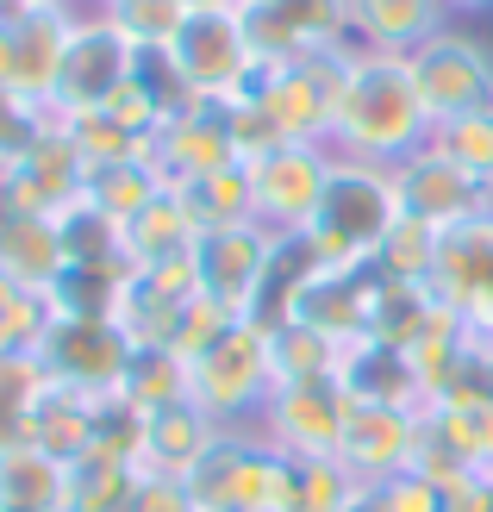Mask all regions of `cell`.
<instances>
[{
  "mask_svg": "<svg viewBox=\"0 0 493 512\" xmlns=\"http://www.w3.org/2000/svg\"><path fill=\"white\" fill-rule=\"evenodd\" d=\"M337 157H362V163H387L431 144V113L419 100L406 57L387 50H350L344 82H337V113H331V138Z\"/></svg>",
  "mask_w": 493,
  "mask_h": 512,
  "instance_id": "cell-1",
  "label": "cell"
},
{
  "mask_svg": "<svg viewBox=\"0 0 493 512\" xmlns=\"http://www.w3.org/2000/svg\"><path fill=\"white\" fill-rule=\"evenodd\" d=\"M400 225V200H394V175L387 163H362V157H331L325 175V194L313 219H306V250L319 263L337 269H356V263H375L381 238Z\"/></svg>",
  "mask_w": 493,
  "mask_h": 512,
  "instance_id": "cell-2",
  "label": "cell"
},
{
  "mask_svg": "<svg viewBox=\"0 0 493 512\" xmlns=\"http://www.w3.org/2000/svg\"><path fill=\"white\" fill-rule=\"evenodd\" d=\"M269 394H275L269 331L250 325V319H238L213 350H200L194 363H188V400L213 425H225V431H256Z\"/></svg>",
  "mask_w": 493,
  "mask_h": 512,
  "instance_id": "cell-3",
  "label": "cell"
},
{
  "mask_svg": "<svg viewBox=\"0 0 493 512\" xmlns=\"http://www.w3.org/2000/svg\"><path fill=\"white\" fill-rule=\"evenodd\" d=\"M350 50L356 44H331V50H313V57H294V63H256L250 82H244V94L263 100L288 144H325L331 138V113H337V82H344Z\"/></svg>",
  "mask_w": 493,
  "mask_h": 512,
  "instance_id": "cell-4",
  "label": "cell"
},
{
  "mask_svg": "<svg viewBox=\"0 0 493 512\" xmlns=\"http://www.w3.org/2000/svg\"><path fill=\"white\" fill-rule=\"evenodd\" d=\"M200 512H288V456L256 431H219V444L188 475Z\"/></svg>",
  "mask_w": 493,
  "mask_h": 512,
  "instance_id": "cell-5",
  "label": "cell"
},
{
  "mask_svg": "<svg viewBox=\"0 0 493 512\" xmlns=\"http://www.w3.org/2000/svg\"><path fill=\"white\" fill-rule=\"evenodd\" d=\"M69 19H75L69 25V50H63V69H57V94H50V113L57 119L113 107L125 94V82H132V57H138V50L113 32V19L100 7H88V0Z\"/></svg>",
  "mask_w": 493,
  "mask_h": 512,
  "instance_id": "cell-6",
  "label": "cell"
},
{
  "mask_svg": "<svg viewBox=\"0 0 493 512\" xmlns=\"http://www.w3.org/2000/svg\"><path fill=\"white\" fill-rule=\"evenodd\" d=\"M169 63L181 69V82L194 88V100H231V94H244L250 69H256L244 13L238 7H194L188 19H181L175 44H169Z\"/></svg>",
  "mask_w": 493,
  "mask_h": 512,
  "instance_id": "cell-7",
  "label": "cell"
},
{
  "mask_svg": "<svg viewBox=\"0 0 493 512\" xmlns=\"http://www.w3.org/2000/svg\"><path fill=\"white\" fill-rule=\"evenodd\" d=\"M32 363L44 381H63L75 394H119L125 363H132V338L113 319H57L50 313L44 338L32 344Z\"/></svg>",
  "mask_w": 493,
  "mask_h": 512,
  "instance_id": "cell-8",
  "label": "cell"
},
{
  "mask_svg": "<svg viewBox=\"0 0 493 512\" xmlns=\"http://www.w3.org/2000/svg\"><path fill=\"white\" fill-rule=\"evenodd\" d=\"M406 63H412V82H419V100H425L431 125L493 107V50L481 38L444 25V32H437L431 44H419Z\"/></svg>",
  "mask_w": 493,
  "mask_h": 512,
  "instance_id": "cell-9",
  "label": "cell"
},
{
  "mask_svg": "<svg viewBox=\"0 0 493 512\" xmlns=\"http://www.w3.org/2000/svg\"><path fill=\"white\" fill-rule=\"evenodd\" d=\"M394 200H400V219H419L425 232H456L481 213H493V188H481L469 169H456L444 150H412L394 169Z\"/></svg>",
  "mask_w": 493,
  "mask_h": 512,
  "instance_id": "cell-10",
  "label": "cell"
},
{
  "mask_svg": "<svg viewBox=\"0 0 493 512\" xmlns=\"http://www.w3.org/2000/svg\"><path fill=\"white\" fill-rule=\"evenodd\" d=\"M331 144H275L250 163V188H256V225H269L281 238H300L313 219L325 175H331Z\"/></svg>",
  "mask_w": 493,
  "mask_h": 512,
  "instance_id": "cell-11",
  "label": "cell"
},
{
  "mask_svg": "<svg viewBox=\"0 0 493 512\" xmlns=\"http://www.w3.org/2000/svg\"><path fill=\"white\" fill-rule=\"evenodd\" d=\"M425 288L444 313H456L475 338H487L493 331V213L437 238V263Z\"/></svg>",
  "mask_w": 493,
  "mask_h": 512,
  "instance_id": "cell-12",
  "label": "cell"
},
{
  "mask_svg": "<svg viewBox=\"0 0 493 512\" xmlns=\"http://www.w3.org/2000/svg\"><path fill=\"white\" fill-rule=\"evenodd\" d=\"M344 413H350V394L337 381H294V388L269 394L263 419H256V438L281 456H337Z\"/></svg>",
  "mask_w": 493,
  "mask_h": 512,
  "instance_id": "cell-13",
  "label": "cell"
},
{
  "mask_svg": "<svg viewBox=\"0 0 493 512\" xmlns=\"http://www.w3.org/2000/svg\"><path fill=\"white\" fill-rule=\"evenodd\" d=\"M69 13H75V7H69ZM69 13L32 7V0H19V7L0 13V82L50 107V94H57V69H63V50H69V25H75Z\"/></svg>",
  "mask_w": 493,
  "mask_h": 512,
  "instance_id": "cell-14",
  "label": "cell"
},
{
  "mask_svg": "<svg viewBox=\"0 0 493 512\" xmlns=\"http://www.w3.org/2000/svg\"><path fill=\"white\" fill-rule=\"evenodd\" d=\"M82 194H88V163L75 157L63 125H50L19 163L0 169V207H13V213L57 219L69 200H82Z\"/></svg>",
  "mask_w": 493,
  "mask_h": 512,
  "instance_id": "cell-15",
  "label": "cell"
},
{
  "mask_svg": "<svg viewBox=\"0 0 493 512\" xmlns=\"http://www.w3.org/2000/svg\"><path fill=\"white\" fill-rule=\"evenodd\" d=\"M200 300V275H194V256H175V263H150L125 275V294H119V331L132 338V350L144 344H169L175 350V331L181 313Z\"/></svg>",
  "mask_w": 493,
  "mask_h": 512,
  "instance_id": "cell-16",
  "label": "cell"
},
{
  "mask_svg": "<svg viewBox=\"0 0 493 512\" xmlns=\"http://www.w3.org/2000/svg\"><path fill=\"white\" fill-rule=\"evenodd\" d=\"M275 238L269 225H231V232H206L194 244V275H200V294L231 306V313H250L256 288H263V269L275 256Z\"/></svg>",
  "mask_w": 493,
  "mask_h": 512,
  "instance_id": "cell-17",
  "label": "cell"
},
{
  "mask_svg": "<svg viewBox=\"0 0 493 512\" xmlns=\"http://www.w3.org/2000/svg\"><path fill=\"white\" fill-rule=\"evenodd\" d=\"M244 32L256 63H294V57H313V50L350 44V19H344V0H275V7L244 13Z\"/></svg>",
  "mask_w": 493,
  "mask_h": 512,
  "instance_id": "cell-18",
  "label": "cell"
},
{
  "mask_svg": "<svg viewBox=\"0 0 493 512\" xmlns=\"http://www.w3.org/2000/svg\"><path fill=\"white\" fill-rule=\"evenodd\" d=\"M419 431H425V419H419V413H406V406H362V400H350L337 463H344L356 481H387V475L412 469Z\"/></svg>",
  "mask_w": 493,
  "mask_h": 512,
  "instance_id": "cell-19",
  "label": "cell"
},
{
  "mask_svg": "<svg viewBox=\"0 0 493 512\" xmlns=\"http://www.w3.org/2000/svg\"><path fill=\"white\" fill-rule=\"evenodd\" d=\"M375 288H381L375 263H356V269L319 263L313 275H306L300 300H294V319L313 325V331H325V338H337V344H350V338H362V331H369Z\"/></svg>",
  "mask_w": 493,
  "mask_h": 512,
  "instance_id": "cell-20",
  "label": "cell"
},
{
  "mask_svg": "<svg viewBox=\"0 0 493 512\" xmlns=\"http://www.w3.org/2000/svg\"><path fill=\"white\" fill-rule=\"evenodd\" d=\"M150 157H157L163 182L181 188L194 175L219 169V163H238V144H231V125H225V107L219 100H194L188 113H175L157 138H150Z\"/></svg>",
  "mask_w": 493,
  "mask_h": 512,
  "instance_id": "cell-21",
  "label": "cell"
},
{
  "mask_svg": "<svg viewBox=\"0 0 493 512\" xmlns=\"http://www.w3.org/2000/svg\"><path fill=\"white\" fill-rule=\"evenodd\" d=\"M337 388L362 406H406V413H425V381L412 369V356L381 344V338H350L337 356Z\"/></svg>",
  "mask_w": 493,
  "mask_h": 512,
  "instance_id": "cell-22",
  "label": "cell"
},
{
  "mask_svg": "<svg viewBox=\"0 0 493 512\" xmlns=\"http://www.w3.org/2000/svg\"><path fill=\"white\" fill-rule=\"evenodd\" d=\"M350 44L356 50H387V57H412L450 25L444 0H344Z\"/></svg>",
  "mask_w": 493,
  "mask_h": 512,
  "instance_id": "cell-23",
  "label": "cell"
},
{
  "mask_svg": "<svg viewBox=\"0 0 493 512\" xmlns=\"http://www.w3.org/2000/svg\"><path fill=\"white\" fill-rule=\"evenodd\" d=\"M219 431L200 413L194 400H175L163 413H144V444H138V469L144 475H169V481H188L200 469V456L219 444Z\"/></svg>",
  "mask_w": 493,
  "mask_h": 512,
  "instance_id": "cell-24",
  "label": "cell"
},
{
  "mask_svg": "<svg viewBox=\"0 0 493 512\" xmlns=\"http://www.w3.org/2000/svg\"><path fill=\"white\" fill-rule=\"evenodd\" d=\"M100 400H107V394H75V388H63V381H44V394L32 406V431H25V444H38L44 456H57V463H75L82 450H94Z\"/></svg>",
  "mask_w": 493,
  "mask_h": 512,
  "instance_id": "cell-25",
  "label": "cell"
},
{
  "mask_svg": "<svg viewBox=\"0 0 493 512\" xmlns=\"http://www.w3.org/2000/svg\"><path fill=\"white\" fill-rule=\"evenodd\" d=\"M144 469L113 450H82L63 469V512H132Z\"/></svg>",
  "mask_w": 493,
  "mask_h": 512,
  "instance_id": "cell-26",
  "label": "cell"
},
{
  "mask_svg": "<svg viewBox=\"0 0 493 512\" xmlns=\"http://www.w3.org/2000/svg\"><path fill=\"white\" fill-rule=\"evenodd\" d=\"M181 207H188V219L206 232H231V225H256V188H250V163H219L194 175V182H181Z\"/></svg>",
  "mask_w": 493,
  "mask_h": 512,
  "instance_id": "cell-27",
  "label": "cell"
},
{
  "mask_svg": "<svg viewBox=\"0 0 493 512\" xmlns=\"http://www.w3.org/2000/svg\"><path fill=\"white\" fill-rule=\"evenodd\" d=\"M63 269V244H57V225L38 219V213H13L0 207V275H13L19 288L44 294Z\"/></svg>",
  "mask_w": 493,
  "mask_h": 512,
  "instance_id": "cell-28",
  "label": "cell"
},
{
  "mask_svg": "<svg viewBox=\"0 0 493 512\" xmlns=\"http://www.w3.org/2000/svg\"><path fill=\"white\" fill-rule=\"evenodd\" d=\"M194 244H200V225L188 219V207H181L175 188H163L138 219H125V263H132V269L194 256Z\"/></svg>",
  "mask_w": 493,
  "mask_h": 512,
  "instance_id": "cell-29",
  "label": "cell"
},
{
  "mask_svg": "<svg viewBox=\"0 0 493 512\" xmlns=\"http://www.w3.org/2000/svg\"><path fill=\"white\" fill-rule=\"evenodd\" d=\"M125 275H132V263H63L44 300L57 319H119Z\"/></svg>",
  "mask_w": 493,
  "mask_h": 512,
  "instance_id": "cell-30",
  "label": "cell"
},
{
  "mask_svg": "<svg viewBox=\"0 0 493 512\" xmlns=\"http://www.w3.org/2000/svg\"><path fill=\"white\" fill-rule=\"evenodd\" d=\"M425 431L469 475L493 469V400H431L425 406Z\"/></svg>",
  "mask_w": 493,
  "mask_h": 512,
  "instance_id": "cell-31",
  "label": "cell"
},
{
  "mask_svg": "<svg viewBox=\"0 0 493 512\" xmlns=\"http://www.w3.org/2000/svg\"><path fill=\"white\" fill-rule=\"evenodd\" d=\"M63 469L38 444L0 450V512H63Z\"/></svg>",
  "mask_w": 493,
  "mask_h": 512,
  "instance_id": "cell-32",
  "label": "cell"
},
{
  "mask_svg": "<svg viewBox=\"0 0 493 512\" xmlns=\"http://www.w3.org/2000/svg\"><path fill=\"white\" fill-rule=\"evenodd\" d=\"M319 269V256L306 250V238H275V256H269V269H263V288H256V300H250V325H263V331H275V325H288L294 319V300H300V288H306V275Z\"/></svg>",
  "mask_w": 493,
  "mask_h": 512,
  "instance_id": "cell-33",
  "label": "cell"
},
{
  "mask_svg": "<svg viewBox=\"0 0 493 512\" xmlns=\"http://www.w3.org/2000/svg\"><path fill=\"white\" fill-rule=\"evenodd\" d=\"M169 182H163V169H157V157H119V163H100V169H88V200L100 213H113L119 225L125 219H138L150 200H157Z\"/></svg>",
  "mask_w": 493,
  "mask_h": 512,
  "instance_id": "cell-34",
  "label": "cell"
},
{
  "mask_svg": "<svg viewBox=\"0 0 493 512\" xmlns=\"http://www.w3.org/2000/svg\"><path fill=\"white\" fill-rule=\"evenodd\" d=\"M337 356H344V344L325 338V331H313V325H300V319L269 331L275 388H294V381H337Z\"/></svg>",
  "mask_w": 493,
  "mask_h": 512,
  "instance_id": "cell-35",
  "label": "cell"
},
{
  "mask_svg": "<svg viewBox=\"0 0 493 512\" xmlns=\"http://www.w3.org/2000/svg\"><path fill=\"white\" fill-rule=\"evenodd\" d=\"M437 319V300L425 281H387L381 275V288H375V306H369V331L362 338H381V344H394V350H412L425 338V325Z\"/></svg>",
  "mask_w": 493,
  "mask_h": 512,
  "instance_id": "cell-36",
  "label": "cell"
},
{
  "mask_svg": "<svg viewBox=\"0 0 493 512\" xmlns=\"http://www.w3.org/2000/svg\"><path fill=\"white\" fill-rule=\"evenodd\" d=\"M119 400H132L138 413H163V406L188 400V356L169 350V344H144V350H132L125 381H119Z\"/></svg>",
  "mask_w": 493,
  "mask_h": 512,
  "instance_id": "cell-37",
  "label": "cell"
},
{
  "mask_svg": "<svg viewBox=\"0 0 493 512\" xmlns=\"http://www.w3.org/2000/svg\"><path fill=\"white\" fill-rule=\"evenodd\" d=\"M63 244V263H125V225L113 213H100L94 200H69V207L50 219Z\"/></svg>",
  "mask_w": 493,
  "mask_h": 512,
  "instance_id": "cell-38",
  "label": "cell"
},
{
  "mask_svg": "<svg viewBox=\"0 0 493 512\" xmlns=\"http://www.w3.org/2000/svg\"><path fill=\"white\" fill-rule=\"evenodd\" d=\"M63 132H69V144H75V157H82L88 169H100V163H119V157H144L150 150V138L144 132H132L113 107H100V113H69V119H57Z\"/></svg>",
  "mask_w": 493,
  "mask_h": 512,
  "instance_id": "cell-39",
  "label": "cell"
},
{
  "mask_svg": "<svg viewBox=\"0 0 493 512\" xmlns=\"http://www.w3.org/2000/svg\"><path fill=\"white\" fill-rule=\"evenodd\" d=\"M356 475L337 456H288V512H344Z\"/></svg>",
  "mask_w": 493,
  "mask_h": 512,
  "instance_id": "cell-40",
  "label": "cell"
},
{
  "mask_svg": "<svg viewBox=\"0 0 493 512\" xmlns=\"http://www.w3.org/2000/svg\"><path fill=\"white\" fill-rule=\"evenodd\" d=\"M431 150H444L456 169H469L481 188H493V107L431 125Z\"/></svg>",
  "mask_w": 493,
  "mask_h": 512,
  "instance_id": "cell-41",
  "label": "cell"
},
{
  "mask_svg": "<svg viewBox=\"0 0 493 512\" xmlns=\"http://www.w3.org/2000/svg\"><path fill=\"white\" fill-rule=\"evenodd\" d=\"M50 325V300L19 288L13 275H0V363H13V356H32V344L44 338Z\"/></svg>",
  "mask_w": 493,
  "mask_h": 512,
  "instance_id": "cell-42",
  "label": "cell"
},
{
  "mask_svg": "<svg viewBox=\"0 0 493 512\" xmlns=\"http://www.w3.org/2000/svg\"><path fill=\"white\" fill-rule=\"evenodd\" d=\"M107 19L132 50H169L181 19H188V7H181V0H113Z\"/></svg>",
  "mask_w": 493,
  "mask_h": 512,
  "instance_id": "cell-43",
  "label": "cell"
},
{
  "mask_svg": "<svg viewBox=\"0 0 493 512\" xmlns=\"http://www.w3.org/2000/svg\"><path fill=\"white\" fill-rule=\"evenodd\" d=\"M38 394H44V369L32 363V356L0 363V450H19V444H25Z\"/></svg>",
  "mask_w": 493,
  "mask_h": 512,
  "instance_id": "cell-44",
  "label": "cell"
},
{
  "mask_svg": "<svg viewBox=\"0 0 493 512\" xmlns=\"http://www.w3.org/2000/svg\"><path fill=\"white\" fill-rule=\"evenodd\" d=\"M437 238L444 232H425L419 219H400L394 232L381 238V250H375V275H387V281H431Z\"/></svg>",
  "mask_w": 493,
  "mask_h": 512,
  "instance_id": "cell-45",
  "label": "cell"
},
{
  "mask_svg": "<svg viewBox=\"0 0 493 512\" xmlns=\"http://www.w3.org/2000/svg\"><path fill=\"white\" fill-rule=\"evenodd\" d=\"M50 125H57V113H50L44 100H32V94H19V88L0 82V169L19 163Z\"/></svg>",
  "mask_w": 493,
  "mask_h": 512,
  "instance_id": "cell-46",
  "label": "cell"
},
{
  "mask_svg": "<svg viewBox=\"0 0 493 512\" xmlns=\"http://www.w3.org/2000/svg\"><path fill=\"white\" fill-rule=\"evenodd\" d=\"M231 325H238V313H231V306H219V300H206V294H200V300L188 306V313H181L175 350H181V356H188V363H194V356H200V350H213V344L225 338Z\"/></svg>",
  "mask_w": 493,
  "mask_h": 512,
  "instance_id": "cell-47",
  "label": "cell"
},
{
  "mask_svg": "<svg viewBox=\"0 0 493 512\" xmlns=\"http://www.w3.org/2000/svg\"><path fill=\"white\" fill-rule=\"evenodd\" d=\"M381 494H387V506H394V512H444V488H437V481H425L419 469L387 475Z\"/></svg>",
  "mask_w": 493,
  "mask_h": 512,
  "instance_id": "cell-48",
  "label": "cell"
},
{
  "mask_svg": "<svg viewBox=\"0 0 493 512\" xmlns=\"http://www.w3.org/2000/svg\"><path fill=\"white\" fill-rule=\"evenodd\" d=\"M132 512H200L194 494H188V481H169V475H144L138 481V500Z\"/></svg>",
  "mask_w": 493,
  "mask_h": 512,
  "instance_id": "cell-49",
  "label": "cell"
},
{
  "mask_svg": "<svg viewBox=\"0 0 493 512\" xmlns=\"http://www.w3.org/2000/svg\"><path fill=\"white\" fill-rule=\"evenodd\" d=\"M344 512H394V506H387V494H381V481H356V494L344 500Z\"/></svg>",
  "mask_w": 493,
  "mask_h": 512,
  "instance_id": "cell-50",
  "label": "cell"
},
{
  "mask_svg": "<svg viewBox=\"0 0 493 512\" xmlns=\"http://www.w3.org/2000/svg\"><path fill=\"white\" fill-rule=\"evenodd\" d=\"M450 13H493V0H444Z\"/></svg>",
  "mask_w": 493,
  "mask_h": 512,
  "instance_id": "cell-51",
  "label": "cell"
},
{
  "mask_svg": "<svg viewBox=\"0 0 493 512\" xmlns=\"http://www.w3.org/2000/svg\"><path fill=\"white\" fill-rule=\"evenodd\" d=\"M32 7H57V13H69V7H82V0H32Z\"/></svg>",
  "mask_w": 493,
  "mask_h": 512,
  "instance_id": "cell-52",
  "label": "cell"
},
{
  "mask_svg": "<svg viewBox=\"0 0 493 512\" xmlns=\"http://www.w3.org/2000/svg\"><path fill=\"white\" fill-rule=\"evenodd\" d=\"M238 13H256V7H275V0H231Z\"/></svg>",
  "mask_w": 493,
  "mask_h": 512,
  "instance_id": "cell-53",
  "label": "cell"
},
{
  "mask_svg": "<svg viewBox=\"0 0 493 512\" xmlns=\"http://www.w3.org/2000/svg\"><path fill=\"white\" fill-rule=\"evenodd\" d=\"M181 7H188V13H194V7H231V0H181Z\"/></svg>",
  "mask_w": 493,
  "mask_h": 512,
  "instance_id": "cell-54",
  "label": "cell"
},
{
  "mask_svg": "<svg viewBox=\"0 0 493 512\" xmlns=\"http://www.w3.org/2000/svg\"><path fill=\"white\" fill-rule=\"evenodd\" d=\"M88 7H100V13H107V7H113V0H88Z\"/></svg>",
  "mask_w": 493,
  "mask_h": 512,
  "instance_id": "cell-55",
  "label": "cell"
},
{
  "mask_svg": "<svg viewBox=\"0 0 493 512\" xmlns=\"http://www.w3.org/2000/svg\"><path fill=\"white\" fill-rule=\"evenodd\" d=\"M7 7H19V0H0V13H7Z\"/></svg>",
  "mask_w": 493,
  "mask_h": 512,
  "instance_id": "cell-56",
  "label": "cell"
},
{
  "mask_svg": "<svg viewBox=\"0 0 493 512\" xmlns=\"http://www.w3.org/2000/svg\"><path fill=\"white\" fill-rule=\"evenodd\" d=\"M487 344H493V331H487Z\"/></svg>",
  "mask_w": 493,
  "mask_h": 512,
  "instance_id": "cell-57",
  "label": "cell"
}]
</instances>
